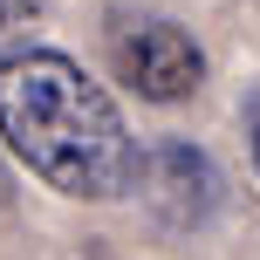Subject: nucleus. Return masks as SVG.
<instances>
[{
    "label": "nucleus",
    "instance_id": "nucleus-4",
    "mask_svg": "<svg viewBox=\"0 0 260 260\" xmlns=\"http://www.w3.org/2000/svg\"><path fill=\"white\" fill-rule=\"evenodd\" d=\"M247 137H253V165H260V103H253V123H247Z\"/></svg>",
    "mask_w": 260,
    "mask_h": 260
},
{
    "label": "nucleus",
    "instance_id": "nucleus-1",
    "mask_svg": "<svg viewBox=\"0 0 260 260\" xmlns=\"http://www.w3.org/2000/svg\"><path fill=\"white\" fill-rule=\"evenodd\" d=\"M0 137L62 199H117L137 178V144L123 110L62 48L0 55Z\"/></svg>",
    "mask_w": 260,
    "mask_h": 260
},
{
    "label": "nucleus",
    "instance_id": "nucleus-2",
    "mask_svg": "<svg viewBox=\"0 0 260 260\" xmlns=\"http://www.w3.org/2000/svg\"><path fill=\"white\" fill-rule=\"evenodd\" d=\"M117 76L144 103H185L206 82V55L171 21H130V27H117Z\"/></svg>",
    "mask_w": 260,
    "mask_h": 260
},
{
    "label": "nucleus",
    "instance_id": "nucleus-3",
    "mask_svg": "<svg viewBox=\"0 0 260 260\" xmlns=\"http://www.w3.org/2000/svg\"><path fill=\"white\" fill-rule=\"evenodd\" d=\"M41 7H48V0H0V35H7V27H21V21H35Z\"/></svg>",
    "mask_w": 260,
    "mask_h": 260
}]
</instances>
